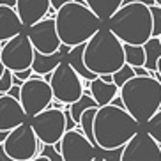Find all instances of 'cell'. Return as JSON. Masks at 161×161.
I'll return each instance as SVG.
<instances>
[{
	"label": "cell",
	"mask_w": 161,
	"mask_h": 161,
	"mask_svg": "<svg viewBox=\"0 0 161 161\" xmlns=\"http://www.w3.org/2000/svg\"><path fill=\"white\" fill-rule=\"evenodd\" d=\"M140 126L142 124L122 106L112 103L97 106L92 120L94 145L99 149L122 147L140 129Z\"/></svg>",
	"instance_id": "cell-1"
},
{
	"label": "cell",
	"mask_w": 161,
	"mask_h": 161,
	"mask_svg": "<svg viewBox=\"0 0 161 161\" xmlns=\"http://www.w3.org/2000/svg\"><path fill=\"white\" fill-rule=\"evenodd\" d=\"M53 19H55L60 43L67 46L85 43L103 25V21L89 9V5H85V2H80V0H71L60 5L55 11Z\"/></svg>",
	"instance_id": "cell-2"
},
{
	"label": "cell",
	"mask_w": 161,
	"mask_h": 161,
	"mask_svg": "<svg viewBox=\"0 0 161 161\" xmlns=\"http://www.w3.org/2000/svg\"><path fill=\"white\" fill-rule=\"evenodd\" d=\"M83 62L94 75H112L124 64L122 41L101 25L83 43Z\"/></svg>",
	"instance_id": "cell-3"
},
{
	"label": "cell",
	"mask_w": 161,
	"mask_h": 161,
	"mask_svg": "<svg viewBox=\"0 0 161 161\" xmlns=\"http://www.w3.org/2000/svg\"><path fill=\"white\" fill-rule=\"evenodd\" d=\"M119 97L140 124H145L161 106V83L151 75H135L119 87Z\"/></svg>",
	"instance_id": "cell-4"
},
{
	"label": "cell",
	"mask_w": 161,
	"mask_h": 161,
	"mask_svg": "<svg viewBox=\"0 0 161 161\" xmlns=\"http://www.w3.org/2000/svg\"><path fill=\"white\" fill-rule=\"evenodd\" d=\"M106 21L108 29L122 43L143 44L152 36L151 11L142 2H124Z\"/></svg>",
	"instance_id": "cell-5"
},
{
	"label": "cell",
	"mask_w": 161,
	"mask_h": 161,
	"mask_svg": "<svg viewBox=\"0 0 161 161\" xmlns=\"http://www.w3.org/2000/svg\"><path fill=\"white\" fill-rule=\"evenodd\" d=\"M2 147L13 161H32V158L41 152L43 142L37 140L29 122H21L11 131H7Z\"/></svg>",
	"instance_id": "cell-6"
},
{
	"label": "cell",
	"mask_w": 161,
	"mask_h": 161,
	"mask_svg": "<svg viewBox=\"0 0 161 161\" xmlns=\"http://www.w3.org/2000/svg\"><path fill=\"white\" fill-rule=\"evenodd\" d=\"M50 89H52L53 99L62 101L64 104L75 103L83 92V81L81 76L69 66V62L62 58L58 66L50 75Z\"/></svg>",
	"instance_id": "cell-7"
},
{
	"label": "cell",
	"mask_w": 161,
	"mask_h": 161,
	"mask_svg": "<svg viewBox=\"0 0 161 161\" xmlns=\"http://www.w3.org/2000/svg\"><path fill=\"white\" fill-rule=\"evenodd\" d=\"M52 99H53V94H52V89H50V83L41 75L32 73V76L27 78L19 85L18 101L21 103L27 117H32L37 112L48 108Z\"/></svg>",
	"instance_id": "cell-8"
},
{
	"label": "cell",
	"mask_w": 161,
	"mask_h": 161,
	"mask_svg": "<svg viewBox=\"0 0 161 161\" xmlns=\"http://www.w3.org/2000/svg\"><path fill=\"white\" fill-rule=\"evenodd\" d=\"M29 124L32 126L39 142L57 143L66 131V115H64V110L48 106L32 115Z\"/></svg>",
	"instance_id": "cell-9"
},
{
	"label": "cell",
	"mask_w": 161,
	"mask_h": 161,
	"mask_svg": "<svg viewBox=\"0 0 161 161\" xmlns=\"http://www.w3.org/2000/svg\"><path fill=\"white\" fill-rule=\"evenodd\" d=\"M34 46L27 34L18 32L11 39L0 43V60L4 67L11 71H21L27 69L32 64Z\"/></svg>",
	"instance_id": "cell-10"
},
{
	"label": "cell",
	"mask_w": 161,
	"mask_h": 161,
	"mask_svg": "<svg viewBox=\"0 0 161 161\" xmlns=\"http://www.w3.org/2000/svg\"><path fill=\"white\" fill-rule=\"evenodd\" d=\"M55 147L62 161H92L96 154V145L78 128L66 129Z\"/></svg>",
	"instance_id": "cell-11"
},
{
	"label": "cell",
	"mask_w": 161,
	"mask_h": 161,
	"mask_svg": "<svg viewBox=\"0 0 161 161\" xmlns=\"http://www.w3.org/2000/svg\"><path fill=\"white\" fill-rule=\"evenodd\" d=\"M120 161H161V145L145 129H138L122 145Z\"/></svg>",
	"instance_id": "cell-12"
},
{
	"label": "cell",
	"mask_w": 161,
	"mask_h": 161,
	"mask_svg": "<svg viewBox=\"0 0 161 161\" xmlns=\"http://www.w3.org/2000/svg\"><path fill=\"white\" fill-rule=\"evenodd\" d=\"M27 36H29L34 50H37L41 53H53L60 46V39H58L53 16L52 18L44 16V18L37 19L36 23H32L30 27H27Z\"/></svg>",
	"instance_id": "cell-13"
},
{
	"label": "cell",
	"mask_w": 161,
	"mask_h": 161,
	"mask_svg": "<svg viewBox=\"0 0 161 161\" xmlns=\"http://www.w3.org/2000/svg\"><path fill=\"white\" fill-rule=\"evenodd\" d=\"M25 120H27V114L21 103L7 92L0 94V131H11Z\"/></svg>",
	"instance_id": "cell-14"
},
{
	"label": "cell",
	"mask_w": 161,
	"mask_h": 161,
	"mask_svg": "<svg viewBox=\"0 0 161 161\" xmlns=\"http://www.w3.org/2000/svg\"><path fill=\"white\" fill-rule=\"evenodd\" d=\"M14 9L18 13L19 19H21V23H23V27H30L37 19L48 16L50 0H16Z\"/></svg>",
	"instance_id": "cell-15"
},
{
	"label": "cell",
	"mask_w": 161,
	"mask_h": 161,
	"mask_svg": "<svg viewBox=\"0 0 161 161\" xmlns=\"http://www.w3.org/2000/svg\"><path fill=\"white\" fill-rule=\"evenodd\" d=\"M21 29H23V23H21L14 7L0 4V43H4L18 32H21Z\"/></svg>",
	"instance_id": "cell-16"
},
{
	"label": "cell",
	"mask_w": 161,
	"mask_h": 161,
	"mask_svg": "<svg viewBox=\"0 0 161 161\" xmlns=\"http://www.w3.org/2000/svg\"><path fill=\"white\" fill-rule=\"evenodd\" d=\"M89 92L96 99V103L103 106V104L112 103V99L119 94V87L114 81H104L101 80V76H96L94 80L89 81Z\"/></svg>",
	"instance_id": "cell-17"
},
{
	"label": "cell",
	"mask_w": 161,
	"mask_h": 161,
	"mask_svg": "<svg viewBox=\"0 0 161 161\" xmlns=\"http://www.w3.org/2000/svg\"><path fill=\"white\" fill-rule=\"evenodd\" d=\"M64 58V53L60 52V50H57V52L53 53H41L37 52V50H34V57H32V64H30V67H32V71L36 73V75H46V73H52L55 67L58 66V62Z\"/></svg>",
	"instance_id": "cell-18"
},
{
	"label": "cell",
	"mask_w": 161,
	"mask_h": 161,
	"mask_svg": "<svg viewBox=\"0 0 161 161\" xmlns=\"http://www.w3.org/2000/svg\"><path fill=\"white\" fill-rule=\"evenodd\" d=\"M64 57H66V60L69 62V66L81 76V80H89L90 81V80H94L96 76H97L92 71H89L87 66H85V62H83V43L76 44V46H71L69 52H67Z\"/></svg>",
	"instance_id": "cell-19"
},
{
	"label": "cell",
	"mask_w": 161,
	"mask_h": 161,
	"mask_svg": "<svg viewBox=\"0 0 161 161\" xmlns=\"http://www.w3.org/2000/svg\"><path fill=\"white\" fill-rule=\"evenodd\" d=\"M83 2L101 21H106L112 16V13H115L122 5L124 0H83Z\"/></svg>",
	"instance_id": "cell-20"
},
{
	"label": "cell",
	"mask_w": 161,
	"mask_h": 161,
	"mask_svg": "<svg viewBox=\"0 0 161 161\" xmlns=\"http://www.w3.org/2000/svg\"><path fill=\"white\" fill-rule=\"evenodd\" d=\"M143 52H145V64L143 66L149 71H156V62L161 57V41L156 36H151L143 43Z\"/></svg>",
	"instance_id": "cell-21"
},
{
	"label": "cell",
	"mask_w": 161,
	"mask_h": 161,
	"mask_svg": "<svg viewBox=\"0 0 161 161\" xmlns=\"http://www.w3.org/2000/svg\"><path fill=\"white\" fill-rule=\"evenodd\" d=\"M90 106H99V104L96 103V99L90 96V92H81L80 97H78L75 103L69 104V114H71L73 120L78 124L80 122V115L83 114L87 108H90Z\"/></svg>",
	"instance_id": "cell-22"
},
{
	"label": "cell",
	"mask_w": 161,
	"mask_h": 161,
	"mask_svg": "<svg viewBox=\"0 0 161 161\" xmlns=\"http://www.w3.org/2000/svg\"><path fill=\"white\" fill-rule=\"evenodd\" d=\"M122 48H124V62H126V64H129L131 67L143 66V64H145V52H143V44L122 43Z\"/></svg>",
	"instance_id": "cell-23"
},
{
	"label": "cell",
	"mask_w": 161,
	"mask_h": 161,
	"mask_svg": "<svg viewBox=\"0 0 161 161\" xmlns=\"http://www.w3.org/2000/svg\"><path fill=\"white\" fill-rule=\"evenodd\" d=\"M145 131L161 145V106H159V110H156V112L149 117V120L145 122Z\"/></svg>",
	"instance_id": "cell-24"
},
{
	"label": "cell",
	"mask_w": 161,
	"mask_h": 161,
	"mask_svg": "<svg viewBox=\"0 0 161 161\" xmlns=\"http://www.w3.org/2000/svg\"><path fill=\"white\" fill-rule=\"evenodd\" d=\"M131 76H135V71H133V67L129 66V64H126L124 62L122 66L119 67L117 71L112 73V81H114L117 87H120L124 83V81H128Z\"/></svg>",
	"instance_id": "cell-25"
},
{
	"label": "cell",
	"mask_w": 161,
	"mask_h": 161,
	"mask_svg": "<svg viewBox=\"0 0 161 161\" xmlns=\"http://www.w3.org/2000/svg\"><path fill=\"white\" fill-rule=\"evenodd\" d=\"M149 11H151V19H152V36H159L161 34V7L156 4L149 5Z\"/></svg>",
	"instance_id": "cell-26"
},
{
	"label": "cell",
	"mask_w": 161,
	"mask_h": 161,
	"mask_svg": "<svg viewBox=\"0 0 161 161\" xmlns=\"http://www.w3.org/2000/svg\"><path fill=\"white\" fill-rule=\"evenodd\" d=\"M41 154H44L50 161H62V156H60V152L57 151L55 143H43Z\"/></svg>",
	"instance_id": "cell-27"
},
{
	"label": "cell",
	"mask_w": 161,
	"mask_h": 161,
	"mask_svg": "<svg viewBox=\"0 0 161 161\" xmlns=\"http://www.w3.org/2000/svg\"><path fill=\"white\" fill-rule=\"evenodd\" d=\"M11 85H13V71L5 67L2 76H0V92H7Z\"/></svg>",
	"instance_id": "cell-28"
},
{
	"label": "cell",
	"mask_w": 161,
	"mask_h": 161,
	"mask_svg": "<svg viewBox=\"0 0 161 161\" xmlns=\"http://www.w3.org/2000/svg\"><path fill=\"white\" fill-rule=\"evenodd\" d=\"M32 67H27V69H21V71H13V76L14 78H18V80H21V81H25L27 78H30L32 76Z\"/></svg>",
	"instance_id": "cell-29"
},
{
	"label": "cell",
	"mask_w": 161,
	"mask_h": 161,
	"mask_svg": "<svg viewBox=\"0 0 161 161\" xmlns=\"http://www.w3.org/2000/svg\"><path fill=\"white\" fill-rule=\"evenodd\" d=\"M133 71H135V75H140V76L151 75V71H149L145 66H135V67H133Z\"/></svg>",
	"instance_id": "cell-30"
},
{
	"label": "cell",
	"mask_w": 161,
	"mask_h": 161,
	"mask_svg": "<svg viewBox=\"0 0 161 161\" xmlns=\"http://www.w3.org/2000/svg\"><path fill=\"white\" fill-rule=\"evenodd\" d=\"M7 94L13 96V97H16V99H18V97H19V85L13 83V85L9 87V90H7Z\"/></svg>",
	"instance_id": "cell-31"
},
{
	"label": "cell",
	"mask_w": 161,
	"mask_h": 161,
	"mask_svg": "<svg viewBox=\"0 0 161 161\" xmlns=\"http://www.w3.org/2000/svg\"><path fill=\"white\" fill-rule=\"evenodd\" d=\"M66 2H71V0H50V7L57 11L58 7H60V5H64ZM80 2H81V0H80Z\"/></svg>",
	"instance_id": "cell-32"
},
{
	"label": "cell",
	"mask_w": 161,
	"mask_h": 161,
	"mask_svg": "<svg viewBox=\"0 0 161 161\" xmlns=\"http://www.w3.org/2000/svg\"><path fill=\"white\" fill-rule=\"evenodd\" d=\"M0 161H13L9 156H7V152H5V149L2 147V143H0Z\"/></svg>",
	"instance_id": "cell-33"
},
{
	"label": "cell",
	"mask_w": 161,
	"mask_h": 161,
	"mask_svg": "<svg viewBox=\"0 0 161 161\" xmlns=\"http://www.w3.org/2000/svg\"><path fill=\"white\" fill-rule=\"evenodd\" d=\"M124 2H142V4H145V5H152L154 4V0H124ZM122 2V4H124Z\"/></svg>",
	"instance_id": "cell-34"
},
{
	"label": "cell",
	"mask_w": 161,
	"mask_h": 161,
	"mask_svg": "<svg viewBox=\"0 0 161 161\" xmlns=\"http://www.w3.org/2000/svg\"><path fill=\"white\" fill-rule=\"evenodd\" d=\"M0 4H2V5H11V7H14V5H16V0H0Z\"/></svg>",
	"instance_id": "cell-35"
},
{
	"label": "cell",
	"mask_w": 161,
	"mask_h": 161,
	"mask_svg": "<svg viewBox=\"0 0 161 161\" xmlns=\"http://www.w3.org/2000/svg\"><path fill=\"white\" fill-rule=\"evenodd\" d=\"M101 76V80H104V81H112V75H99Z\"/></svg>",
	"instance_id": "cell-36"
},
{
	"label": "cell",
	"mask_w": 161,
	"mask_h": 161,
	"mask_svg": "<svg viewBox=\"0 0 161 161\" xmlns=\"http://www.w3.org/2000/svg\"><path fill=\"white\" fill-rule=\"evenodd\" d=\"M156 71H158V73H159V75H161V57L158 58V62H156Z\"/></svg>",
	"instance_id": "cell-37"
},
{
	"label": "cell",
	"mask_w": 161,
	"mask_h": 161,
	"mask_svg": "<svg viewBox=\"0 0 161 161\" xmlns=\"http://www.w3.org/2000/svg\"><path fill=\"white\" fill-rule=\"evenodd\" d=\"M7 136V131H0V143L4 142V138Z\"/></svg>",
	"instance_id": "cell-38"
},
{
	"label": "cell",
	"mask_w": 161,
	"mask_h": 161,
	"mask_svg": "<svg viewBox=\"0 0 161 161\" xmlns=\"http://www.w3.org/2000/svg\"><path fill=\"white\" fill-rule=\"evenodd\" d=\"M4 69H5V67H4V64H2V60H0V76H2V73H4Z\"/></svg>",
	"instance_id": "cell-39"
},
{
	"label": "cell",
	"mask_w": 161,
	"mask_h": 161,
	"mask_svg": "<svg viewBox=\"0 0 161 161\" xmlns=\"http://www.w3.org/2000/svg\"><path fill=\"white\" fill-rule=\"evenodd\" d=\"M154 4H156V5H159V7H161V0H154Z\"/></svg>",
	"instance_id": "cell-40"
},
{
	"label": "cell",
	"mask_w": 161,
	"mask_h": 161,
	"mask_svg": "<svg viewBox=\"0 0 161 161\" xmlns=\"http://www.w3.org/2000/svg\"><path fill=\"white\" fill-rule=\"evenodd\" d=\"M158 37H159V41H161V34H159V36H158Z\"/></svg>",
	"instance_id": "cell-41"
},
{
	"label": "cell",
	"mask_w": 161,
	"mask_h": 161,
	"mask_svg": "<svg viewBox=\"0 0 161 161\" xmlns=\"http://www.w3.org/2000/svg\"><path fill=\"white\" fill-rule=\"evenodd\" d=\"M0 94H4V92H0Z\"/></svg>",
	"instance_id": "cell-42"
}]
</instances>
